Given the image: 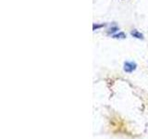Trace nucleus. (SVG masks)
<instances>
[{
  "label": "nucleus",
  "mask_w": 148,
  "mask_h": 139,
  "mask_svg": "<svg viewBox=\"0 0 148 139\" xmlns=\"http://www.w3.org/2000/svg\"><path fill=\"white\" fill-rule=\"evenodd\" d=\"M106 26V24H104V23H102V24H94V26H92V30L95 31V30H98V29H101V28H104Z\"/></svg>",
  "instance_id": "39448f33"
},
{
  "label": "nucleus",
  "mask_w": 148,
  "mask_h": 139,
  "mask_svg": "<svg viewBox=\"0 0 148 139\" xmlns=\"http://www.w3.org/2000/svg\"><path fill=\"white\" fill-rule=\"evenodd\" d=\"M112 37L115 39H125L126 38V34H125L124 32H118V34H114Z\"/></svg>",
  "instance_id": "7ed1b4c3"
},
{
  "label": "nucleus",
  "mask_w": 148,
  "mask_h": 139,
  "mask_svg": "<svg viewBox=\"0 0 148 139\" xmlns=\"http://www.w3.org/2000/svg\"><path fill=\"white\" fill-rule=\"evenodd\" d=\"M119 31V28L117 27V26H113V27H111V28H109L108 29V34H114V32H118Z\"/></svg>",
  "instance_id": "20e7f679"
},
{
  "label": "nucleus",
  "mask_w": 148,
  "mask_h": 139,
  "mask_svg": "<svg viewBox=\"0 0 148 139\" xmlns=\"http://www.w3.org/2000/svg\"><path fill=\"white\" fill-rule=\"evenodd\" d=\"M137 68V64L133 61H126L124 62V66H123V70L125 72L127 73H132L136 70Z\"/></svg>",
  "instance_id": "f257e3e1"
},
{
  "label": "nucleus",
  "mask_w": 148,
  "mask_h": 139,
  "mask_svg": "<svg viewBox=\"0 0 148 139\" xmlns=\"http://www.w3.org/2000/svg\"><path fill=\"white\" fill-rule=\"evenodd\" d=\"M131 35L134 38H137V39H140V40H143V34H142L141 32H139L136 29H133L131 31Z\"/></svg>",
  "instance_id": "f03ea898"
}]
</instances>
